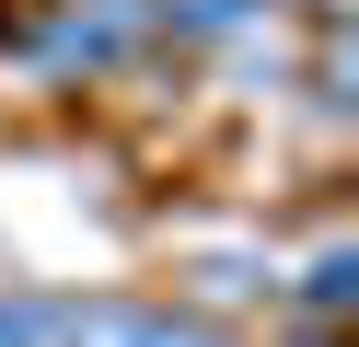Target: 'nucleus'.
I'll use <instances>...</instances> for the list:
<instances>
[{
	"label": "nucleus",
	"instance_id": "7ed1b4c3",
	"mask_svg": "<svg viewBox=\"0 0 359 347\" xmlns=\"http://www.w3.org/2000/svg\"><path fill=\"white\" fill-rule=\"evenodd\" d=\"M81 301L70 290H0V347H70Z\"/></svg>",
	"mask_w": 359,
	"mask_h": 347
},
{
	"label": "nucleus",
	"instance_id": "20e7f679",
	"mask_svg": "<svg viewBox=\"0 0 359 347\" xmlns=\"http://www.w3.org/2000/svg\"><path fill=\"white\" fill-rule=\"evenodd\" d=\"M266 0H151V35H174V46H220V35H243Z\"/></svg>",
	"mask_w": 359,
	"mask_h": 347
},
{
	"label": "nucleus",
	"instance_id": "f03ea898",
	"mask_svg": "<svg viewBox=\"0 0 359 347\" xmlns=\"http://www.w3.org/2000/svg\"><path fill=\"white\" fill-rule=\"evenodd\" d=\"M70 347H232V336L186 301H81Z\"/></svg>",
	"mask_w": 359,
	"mask_h": 347
},
{
	"label": "nucleus",
	"instance_id": "39448f33",
	"mask_svg": "<svg viewBox=\"0 0 359 347\" xmlns=\"http://www.w3.org/2000/svg\"><path fill=\"white\" fill-rule=\"evenodd\" d=\"M348 301H359V254H348V243H325V254L302 266V313H313V324H336Z\"/></svg>",
	"mask_w": 359,
	"mask_h": 347
},
{
	"label": "nucleus",
	"instance_id": "f257e3e1",
	"mask_svg": "<svg viewBox=\"0 0 359 347\" xmlns=\"http://www.w3.org/2000/svg\"><path fill=\"white\" fill-rule=\"evenodd\" d=\"M0 46L35 69H116L128 46H151V0H35L24 23H0Z\"/></svg>",
	"mask_w": 359,
	"mask_h": 347
}]
</instances>
